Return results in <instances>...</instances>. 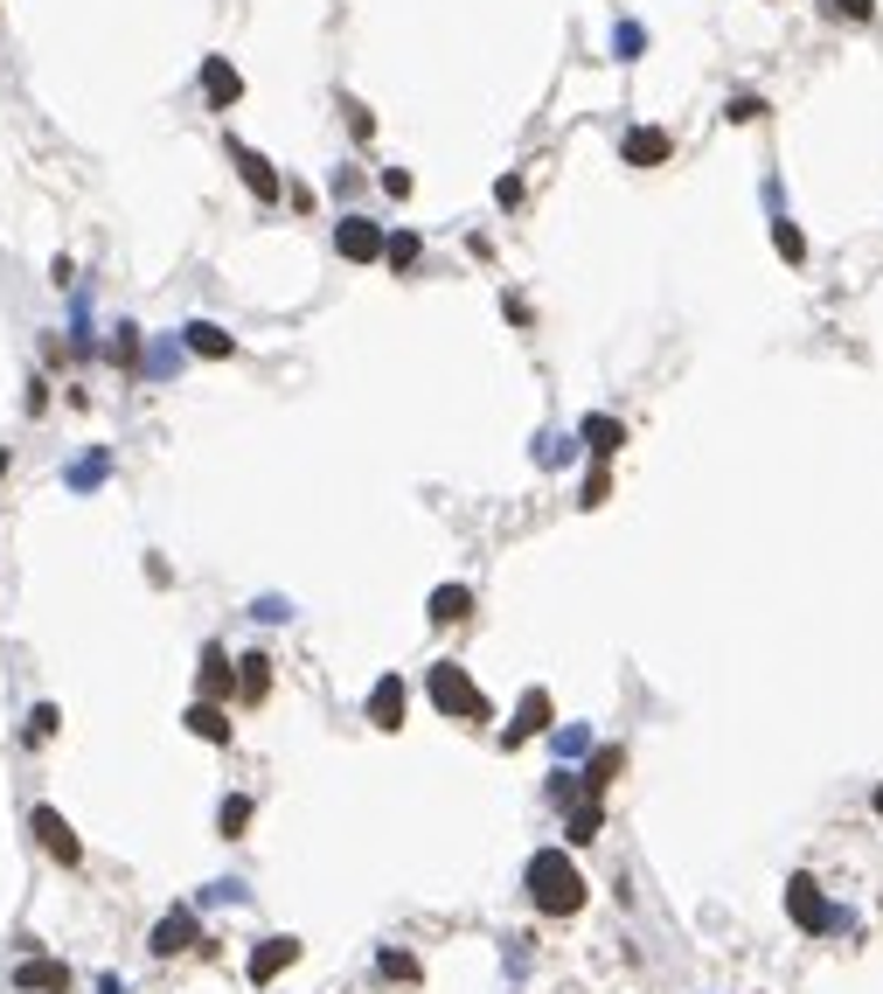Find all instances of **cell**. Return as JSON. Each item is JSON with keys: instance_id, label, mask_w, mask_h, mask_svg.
<instances>
[{"instance_id": "cell-1", "label": "cell", "mask_w": 883, "mask_h": 994, "mask_svg": "<svg viewBox=\"0 0 883 994\" xmlns=\"http://www.w3.org/2000/svg\"><path fill=\"white\" fill-rule=\"evenodd\" d=\"M529 897H536V911H550V918H571L577 904H585V876H577L571 863H563L557 849H542L536 863H529Z\"/></svg>"}, {"instance_id": "cell-23", "label": "cell", "mask_w": 883, "mask_h": 994, "mask_svg": "<svg viewBox=\"0 0 883 994\" xmlns=\"http://www.w3.org/2000/svg\"><path fill=\"white\" fill-rule=\"evenodd\" d=\"M598 820H606V814H598V800H592V807H577V814H571V841H577V849H585V841L598 835Z\"/></svg>"}, {"instance_id": "cell-26", "label": "cell", "mask_w": 883, "mask_h": 994, "mask_svg": "<svg viewBox=\"0 0 883 994\" xmlns=\"http://www.w3.org/2000/svg\"><path fill=\"white\" fill-rule=\"evenodd\" d=\"M730 126H751V119H765V98H730V111H724Z\"/></svg>"}, {"instance_id": "cell-9", "label": "cell", "mask_w": 883, "mask_h": 994, "mask_svg": "<svg viewBox=\"0 0 883 994\" xmlns=\"http://www.w3.org/2000/svg\"><path fill=\"white\" fill-rule=\"evenodd\" d=\"M536 731H550V696H542V688H529V696H522V710H515L509 731H501V744H529Z\"/></svg>"}, {"instance_id": "cell-12", "label": "cell", "mask_w": 883, "mask_h": 994, "mask_svg": "<svg viewBox=\"0 0 883 994\" xmlns=\"http://www.w3.org/2000/svg\"><path fill=\"white\" fill-rule=\"evenodd\" d=\"M369 723H375V731H397V723H404V682H397V675L375 682V696H369Z\"/></svg>"}, {"instance_id": "cell-27", "label": "cell", "mask_w": 883, "mask_h": 994, "mask_svg": "<svg viewBox=\"0 0 883 994\" xmlns=\"http://www.w3.org/2000/svg\"><path fill=\"white\" fill-rule=\"evenodd\" d=\"M111 362H126V369L140 362V334H133V328H119V341H111Z\"/></svg>"}, {"instance_id": "cell-32", "label": "cell", "mask_w": 883, "mask_h": 994, "mask_svg": "<svg viewBox=\"0 0 883 994\" xmlns=\"http://www.w3.org/2000/svg\"><path fill=\"white\" fill-rule=\"evenodd\" d=\"M0 473H8V452H0Z\"/></svg>"}, {"instance_id": "cell-21", "label": "cell", "mask_w": 883, "mask_h": 994, "mask_svg": "<svg viewBox=\"0 0 883 994\" xmlns=\"http://www.w3.org/2000/svg\"><path fill=\"white\" fill-rule=\"evenodd\" d=\"M619 765H627V752H619V744H606V752L592 758V772H585V786H612V772Z\"/></svg>"}, {"instance_id": "cell-7", "label": "cell", "mask_w": 883, "mask_h": 994, "mask_svg": "<svg viewBox=\"0 0 883 994\" xmlns=\"http://www.w3.org/2000/svg\"><path fill=\"white\" fill-rule=\"evenodd\" d=\"M619 153H627V167H661L668 153H675V140H668L661 126H633V132H627V146H619Z\"/></svg>"}, {"instance_id": "cell-13", "label": "cell", "mask_w": 883, "mask_h": 994, "mask_svg": "<svg viewBox=\"0 0 883 994\" xmlns=\"http://www.w3.org/2000/svg\"><path fill=\"white\" fill-rule=\"evenodd\" d=\"M14 981H22L28 994H70V967H63V960H28Z\"/></svg>"}, {"instance_id": "cell-19", "label": "cell", "mask_w": 883, "mask_h": 994, "mask_svg": "<svg viewBox=\"0 0 883 994\" xmlns=\"http://www.w3.org/2000/svg\"><path fill=\"white\" fill-rule=\"evenodd\" d=\"M619 438H627V431H619V417H585V446H592L598 459H612Z\"/></svg>"}, {"instance_id": "cell-29", "label": "cell", "mask_w": 883, "mask_h": 994, "mask_svg": "<svg viewBox=\"0 0 883 994\" xmlns=\"http://www.w3.org/2000/svg\"><path fill=\"white\" fill-rule=\"evenodd\" d=\"M383 973H397V981H418V967H410L404 952H383Z\"/></svg>"}, {"instance_id": "cell-28", "label": "cell", "mask_w": 883, "mask_h": 994, "mask_svg": "<svg viewBox=\"0 0 883 994\" xmlns=\"http://www.w3.org/2000/svg\"><path fill=\"white\" fill-rule=\"evenodd\" d=\"M835 14H849V22H870V14H876V0H835Z\"/></svg>"}, {"instance_id": "cell-5", "label": "cell", "mask_w": 883, "mask_h": 994, "mask_svg": "<svg viewBox=\"0 0 883 994\" xmlns=\"http://www.w3.org/2000/svg\"><path fill=\"white\" fill-rule=\"evenodd\" d=\"M230 161H237V175H243V188H251L258 202H278V175H272L265 153H251L243 140H230Z\"/></svg>"}, {"instance_id": "cell-20", "label": "cell", "mask_w": 883, "mask_h": 994, "mask_svg": "<svg viewBox=\"0 0 883 994\" xmlns=\"http://www.w3.org/2000/svg\"><path fill=\"white\" fill-rule=\"evenodd\" d=\"M773 244H779V258H786V264H807V237H800V223H786V216H779V223H773Z\"/></svg>"}, {"instance_id": "cell-15", "label": "cell", "mask_w": 883, "mask_h": 994, "mask_svg": "<svg viewBox=\"0 0 883 994\" xmlns=\"http://www.w3.org/2000/svg\"><path fill=\"white\" fill-rule=\"evenodd\" d=\"M181 334H188V348H195V355H210V362H223V355H237V341H230V334H223V328H216V320H188V328H181Z\"/></svg>"}, {"instance_id": "cell-4", "label": "cell", "mask_w": 883, "mask_h": 994, "mask_svg": "<svg viewBox=\"0 0 883 994\" xmlns=\"http://www.w3.org/2000/svg\"><path fill=\"white\" fill-rule=\"evenodd\" d=\"M383 229H375L369 216H342V223H334V251H342L348 264H375V258H383Z\"/></svg>"}, {"instance_id": "cell-24", "label": "cell", "mask_w": 883, "mask_h": 994, "mask_svg": "<svg viewBox=\"0 0 883 994\" xmlns=\"http://www.w3.org/2000/svg\"><path fill=\"white\" fill-rule=\"evenodd\" d=\"M383 258L397 264V272H410V264H418V237H390V244H383Z\"/></svg>"}, {"instance_id": "cell-2", "label": "cell", "mask_w": 883, "mask_h": 994, "mask_svg": "<svg viewBox=\"0 0 883 994\" xmlns=\"http://www.w3.org/2000/svg\"><path fill=\"white\" fill-rule=\"evenodd\" d=\"M425 688H431V702H439L445 717H466V723H487V717H494V710H487V696L474 688V675H466V667H453V661L431 667Z\"/></svg>"}, {"instance_id": "cell-30", "label": "cell", "mask_w": 883, "mask_h": 994, "mask_svg": "<svg viewBox=\"0 0 883 994\" xmlns=\"http://www.w3.org/2000/svg\"><path fill=\"white\" fill-rule=\"evenodd\" d=\"M348 126H355V140H369V132H375V119H369V111L355 105V98H348Z\"/></svg>"}, {"instance_id": "cell-8", "label": "cell", "mask_w": 883, "mask_h": 994, "mask_svg": "<svg viewBox=\"0 0 883 994\" xmlns=\"http://www.w3.org/2000/svg\"><path fill=\"white\" fill-rule=\"evenodd\" d=\"M202 91H210V105H216V111H230V105L243 98V76L223 63V56H202Z\"/></svg>"}, {"instance_id": "cell-3", "label": "cell", "mask_w": 883, "mask_h": 994, "mask_svg": "<svg viewBox=\"0 0 883 994\" xmlns=\"http://www.w3.org/2000/svg\"><path fill=\"white\" fill-rule=\"evenodd\" d=\"M28 828H35V841H43V849H49L63 869H77V863H84V841L70 835V820L56 814V807H35V814H28Z\"/></svg>"}, {"instance_id": "cell-17", "label": "cell", "mask_w": 883, "mask_h": 994, "mask_svg": "<svg viewBox=\"0 0 883 994\" xmlns=\"http://www.w3.org/2000/svg\"><path fill=\"white\" fill-rule=\"evenodd\" d=\"M466 612H474V591H466V584H439V591H431V619H439V626H460Z\"/></svg>"}, {"instance_id": "cell-22", "label": "cell", "mask_w": 883, "mask_h": 994, "mask_svg": "<svg viewBox=\"0 0 883 994\" xmlns=\"http://www.w3.org/2000/svg\"><path fill=\"white\" fill-rule=\"evenodd\" d=\"M216 828H223V835H243V828H251V800H243V793H237V800H223Z\"/></svg>"}, {"instance_id": "cell-16", "label": "cell", "mask_w": 883, "mask_h": 994, "mask_svg": "<svg viewBox=\"0 0 883 994\" xmlns=\"http://www.w3.org/2000/svg\"><path fill=\"white\" fill-rule=\"evenodd\" d=\"M230 654L223 647H202V702H216V696H230Z\"/></svg>"}, {"instance_id": "cell-11", "label": "cell", "mask_w": 883, "mask_h": 994, "mask_svg": "<svg viewBox=\"0 0 883 994\" xmlns=\"http://www.w3.org/2000/svg\"><path fill=\"white\" fill-rule=\"evenodd\" d=\"M293 960H299V939H265V946L251 952V981L265 987V981H278V973H286Z\"/></svg>"}, {"instance_id": "cell-31", "label": "cell", "mask_w": 883, "mask_h": 994, "mask_svg": "<svg viewBox=\"0 0 883 994\" xmlns=\"http://www.w3.org/2000/svg\"><path fill=\"white\" fill-rule=\"evenodd\" d=\"M606 494H612V481H606V473H592V481H585V508H598Z\"/></svg>"}, {"instance_id": "cell-18", "label": "cell", "mask_w": 883, "mask_h": 994, "mask_svg": "<svg viewBox=\"0 0 883 994\" xmlns=\"http://www.w3.org/2000/svg\"><path fill=\"white\" fill-rule=\"evenodd\" d=\"M188 731L210 737V744H230V717H223L216 702H195V710H188Z\"/></svg>"}, {"instance_id": "cell-6", "label": "cell", "mask_w": 883, "mask_h": 994, "mask_svg": "<svg viewBox=\"0 0 883 994\" xmlns=\"http://www.w3.org/2000/svg\"><path fill=\"white\" fill-rule=\"evenodd\" d=\"M786 911H793L800 932H821V925H828V904H821L814 876H793V884H786Z\"/></svg>"}, {"instance_id": "cell-10", "label": "cell", "mask_w": 883, "mask_h": 994, "mask_svg": "<svg viewBox=\"0 0 883 994\" xmlns=\"http://www.w3.org/2000/svg\"><path fill=\"white\" fill-rule=\"evenodd\" d=\"M188 946H195V911H167L154 925V952H160V960H175V952H188Z\"/></svg>"}, {"instance_id": "cell-14", "label": "cell", "mask_w": 883, "mask_h": 994, "mask_svg": "<svg viewBox=\"0 0 883 994\" xmlns=\"http://www.w3.org/2000/svg\"><path fill=\"white\" fill-rule=\"evenodd\" d=\"M237 696H243V702H265V696H272V661H265V654H243V661H237Z\"/></svg>"}, {"instance_id": "cell-25", "label": "cell", "mask_w": 883, "mask_h": 994, "mask_svg": "<svg viewBox=\"0 0 883 994\" xmlns=\"http://www.w3.org/2000/svg\"><path fill=\"white\" fill-rule=\"evenodd\" d=\"M56 723H63V717H56V702H43V710H35V717H28V744H43V737H56Z\"/></svg>"}]
</instances>
